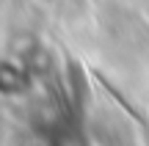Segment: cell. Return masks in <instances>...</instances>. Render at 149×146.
Wrapping results in <instances>:
<instances>
[{"label": "cell", "mask_w": 149, "mask_h": 146, "mask_svg": "<svg viewBox=\"0 0 149 146\" xmlns=\"http://www.w3.org/2000/svg\"><path fill=\"white\" fill-rule=\"evenodd\" d=\"M28 69L11 61H0V91L6 94H19L28 88Z\"/></svg>", "instance_id": "1"}, {"label": "cell", "mask_w": 149, "mask_h": 146, "mask_svg": "<svg viewBox=\"0 0 149 146\" xmlns=\"http://www.w3.org/2000/svg\"><path fill=\"white\" fill-rule=\"evenodd\" d=\"M66 75H69V91H72V99H74V108L83 110L86 99H88V86H86V75H83L77 61H69Z\"/></svg>", "instance_id": "2"}]
</instances>
